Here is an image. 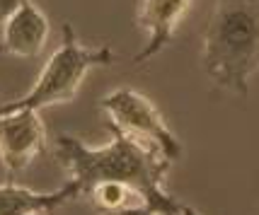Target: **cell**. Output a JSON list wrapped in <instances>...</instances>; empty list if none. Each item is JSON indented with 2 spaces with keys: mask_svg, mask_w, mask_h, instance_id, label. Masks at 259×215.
<instances>
[{
  "mask_svg": "<svg viewBox=\"0 0 259 215\" xmlns=\"http://www.w3.org/2000/svg\"><path fill=\"white\" fill-rule=\"evenodd\" d=\"M58 165L66 167L80 196L97 181H119L136 191L141 203L155 215H180L184 203L165 191V174L172 167L155 150L114 131V138L102 147H90L75 136H58L54 145Z\"/></svg>",
  "mask_w": 259,
  "mask_h": 215,
  "instance_id": "6da1fadb",
  "label": "cell"
},
{
  "mask_svg": "<svg viewBox=\"0 0 259 215\" xmlns=\"http://www.w3.org/2000/svg\"><path fill=\"white\" fill-rule=\"evenodd\" d=\"M203 70L218 87L247 97L259 70V0H218L203 34Z\"/></svg>",
  "mask_w": 259,
  "mask_h": 215,
  "instance_id": "7a4b0ae2",
  "label": "cell"
},
{
  "mask_svg": "<svg viewBox=\"0 0 259 215\" xmlns=\"http://www.w3.org/2000/svg\"><path fill=\"white\" fill-rule=\"evenodd\" d=\"M114 51L109 46L90 48V46L80 44L73 24H63V36L61 46L54 51V56L46 61L44 70L39 73V78L34 82V87L27 94H22L15 102L3 104L5 109H34L41 112L46 106H56V104H68L75 99L80 85L85 82L88 73L100 66H112Z\"/></svg>",
  "mask_w": 259,
  "mask_h": 215,
  "instance_id": "3957f363",
  "label": "cell"
},
{
  "mask_svg": "<svg viewBox=\"0 0 259 215\" xmlns=\"http://www.w3.org/2000/svg\"><path fill=\"white\" fill-rule=\"evenodd\" d=\"M100 106L107 112L114 131L155 150L169 165H175L182 157L180 138L169 131L158 106L146 94H141L134 87H119V90L109 92L100 102Z\"/></svg>",
  "mask_w": 259,
  "mask_h": 215,
  "instance_id": "277c9868",
  "label": "cell"
},
{
  "mask_svg": "<svg viewBox=\"0 0 259 215\" xmlns=\"http://www.w3.org/2000/svg\"><path fill=\"white\" fill-rule=\"evenodd\" d=\"M46 147V126L34 109L0 106V162L10 174H20Z\"/></svg>",
  "mask_w": 259,
  "mask_h": 215,
  "instance_id": "5b68a950",
  "label": "cell"
},
{
  "mask_svg": "<svg viewBox=\"0 0 259 215\" xmlns=\"http://www.w3.org/2000/svg\"><path fill=\"white\" fill-rule=\"evenodd\" d=\"M49 29V17L32 0H22V5L3 22L0 53L15 58H36L44 51Z\"/></svg>",
  "mask_w": 259,
  "mask_h": 215,
  "instance_id": "8992f818",
  "label": "cell"
},
{
  "mask_svg": "<svg viewBox=\"0 0 259 215\" xmlns=\"http://www.w3.org/2000/svg\"><path fill=\"white\" fill-rule=\"evenodd\" d=\"M192 0H141L138 27L148 32L146 46L134 56L136 63H146L175 39L182 17L187 15Z\"/></svg>",
  "mask_w": 259,
  "mask_h": 215,
  "instance_id": "52a82bcc",
  "label": "cell"
},
{
  "mask_svg": "<svg viewBox=\"0 0 259 215\" xmlns=\"http://www.w3.org/2000/svg\"><path fill=\"white\" fill-rule=\"evenodd\" d=\"M78 196V184L70 179L56 191H32L17 184H0V215H44Z\"/></svg>",
  "mask_w": 259,
  "mask_h": 215,
  "instance_id": "ba28073f",
  "label": "cell"
},
{
  "mask_svg": "<svg viewBox=\"0 0 259 215\" xmlns=\"http://www.w3.org/2000/svg\"><path fill=\"white\" fill-rule=\"evenodd\" d=\"M85 196L90 198V203L102 215L116 213V210H124V208L141 203V198L136 196L134 189L126 186V184H119V181H97L85 191Z\"/></svg>",
  "mask_w": 259,
  "mask_h": 215,
  "instance_id": "9c48e42d",
  "label": "cell"
},
{
  "mask_svg": "<svg viewBox=\"0 0 259 215\" xmlns=\"http://www.w3.org/2000/svg\"><path fill=\"white\" fill-rule=\"evenodd\" d=\"M20 5H22V0H0V24L5 22Z\"/></svg>",
  "mask_w": 259,
  "mask_h": 215,
  "instance_id": "30bf717a",
  "label": "cell"
},
{
  "mask_svg": "<svg viewBox=\"0 0 259 215\" xmlns=\"http://www.w3.org/2000/svg\"><path fill=\"white\" fill-rule=\"evenodd\" d=\"M109 215H155L153 210H148L146 205H131V208H124V210H116V213Z\"/></svg>",
  "mask_w": 259,
  "mask_h": 215,
  "instance_id": "8fae6325",
  "label": "cell"
},
{
  "mask_svg": "<svg viewBox=\"0 0 259 215\" xmlns=\"http://www.w3.org/2000/svg\"><path fill=\"white\" fill-rule=\"evenodd\" d=\"M180 215H199V213H196L194 208H189V205H184V208H182V213H180Z\"/></svg>",
  "mask_w": 259,
  "mask_h": 215,
  "instance_id": "7c38bea8",
  "label": "cell"
}]
</instances>
